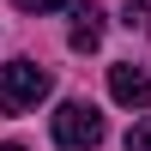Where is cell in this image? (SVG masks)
Instances as JSON below:
<instances>
[{
	"instance_id": "277c9868",
	"label": "cell",
	"mask_w": 151,
	"mask_h": 151,
	"mask_svg": "<svg viewBox=\"0 0 151 151\" xmlns=\"http://www.w3.org/2000/svg\"><path fill=\"white\" fill-rule=\"evenodd\" d=\"M67 42L79 48V55H85V48H97V42H103V12H97V6H79V12H73Z\"/></svg>"
},
{
	"instance_id": "7a4b0ae2",
	"label": "cell",
	"mask_w": 151,
	"mask_h": 151,
	"mask_svg": "<svg viewBox=\"0 0 151 151\" xmlns=\"http://www.w3.org/2000/svg\"><path fill=\"white\" fill-rule=\"evenodd\" d=\"M55 145H67V151H91V145H103V115H97L85 97L60 103V109H55Z\"/></svg>"
},
{
	"instance_id": "ba28073f",
	"label": "cell",
	"mask_w": 151,
	"mask_h": 151,
	"mask_svg": "<svg viewBox=\"0 0 151 151\" xmlns=\"http://www.w3.org/2000/svg\"><path fill=\"white\" fill-rule=\"evenodd\" d=\"M0 151H24V145H0Z\"/></svg>"
},
{
	"instance_id": "6da1fadb",
	"label": "cell",
	"mask_w": 151,
	"mask_h": 151,
	"mask_svg": "<svg viewBox=\"0 0 151 151\" xmlns=\"http://www.w3.org/2000/svg\"><path fill=\"white\" fill-rule=\"evenodd\" d=\"M48 67H36V60H6L0 67V115H24V109H36L48 97Z\"/></svg>"
},
{
	"instance_id": "3957f363",
	"label": "cell",
	"mask_w": 151,
	"mask_h": 151,
	"mask_svg": "<svg viewBox=\"0 0 151 151\" xmlns=\"http://www.w3.org/2000/svg\"><path fill=\"white\" fill-rule=\"evenodd\" d=\"M109 97L127 109H151V73L133 67V60H121V67H109Z\"/></svg>"
},
{
	"instance_id": "52a82bcc",
	"label": "cell",
	"mask_w": 151,
	"mask_h": 151,
	"mask_svg": "<svg viewBox=\"0 0 151 151\" xmlns=\"http://www.w3.org/2000/svg\"><path fill=\"white\" fill-rule=\"evenodd\" d=\"M18 12H60V6H73V0H12Z\"/></svg>"
},
{
	"instance_id": "5b68a950",
	"label": "cell",
	"mask_w": 151,
	"mask_h": 151,
	"mask_svg": "<svg viewBox=\"0 0 151 151\" xmlns=\"http://www.w3.org/2000/svg\"><path fill=\"white\" fill-rule=\"evenodd\" d=\"M121 24H127V30H145V36H151V6L127 0V6H121Z\"/></svg>"
},
{
	"instance_id": "8992f818",
	"label": "cell",
	"mask_w": 151,
	"mask_h": 151,
	"mask_svg": "<svg viewBox=\"0 0 151 151\" xmlns=\"http://www.w3.org/2000/svg\"><path fill=\"white\" fill-rule=\"evenodd\" d=\"M127 151H151V115H145V121H139V127H133V133H127Z\"/></svg>"
}]
</instances>
